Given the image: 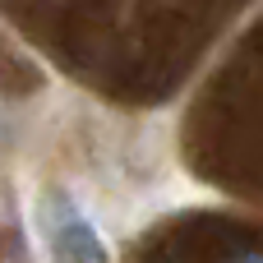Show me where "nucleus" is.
Returning a JSON list of instances; mask_svg holds the SVG:
<instances>
[{"label": "nucleus", "mask_w": 263, "mask_h": 263, "mask_svg": "<svg viewBox=\"0 0 263 263\" xmlns=\"http://www.w3.org/2000/svg\"><path fill=\"white\" fill-rule=\"evenodd\" d=\"M37 231H42V245H46L51 263H106V250L97 245V231L60 190L37 194Z\"/></svg>", "instance_id": "1"}, {"label": "nucleus", "mask_w": 263, "mask_h": 263, "mask_svg": "<svg viewBox=\"0 0 263 263\" xmlns=\"http://www.w3.org/2000/svg\"><path fill=\"white\" fill-rule=\"evenodd\" d=\"M227 263H263V250H240V254H231Z\"/></svg>", "instance_id": "2"}]
</instances>
